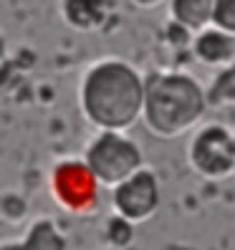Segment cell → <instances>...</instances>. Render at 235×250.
Returning a JSON list of instances; mask_svg holds the SVG:
<instances>
[{"label":"cell","instance_id":"obj_1","mask_svg":"<svg viewBox=\"0 0 235 250\" xmlns=\"http://www.w3.org/2000/svg\"><path fill=\"white\" fill-rule=\"evenodd\" d=\"M147 79L119 58H101L84 73L79 104L84 119L99 131H127L144 114Z\"/></svg>","mask_w":235,"mask_h":250},{"label":"cell","instance_id":"obj_2","mask_svg":"<svg viewBox=\"0 0 235 250\" xmlns=\"http://www.w3.org/2000/svg\"><path fill=\"white\" fill-rule=\"evenodd\" d=\"M208 91L180 71H165L147 76V96L142 119L157 137H180L190 131L208 109Z\"/></svg>","mask_w":235,"mask_h":250},{"label":"cell","instance_id":"obj_3","mask_svg":"<svg viewBox=\"0 0 235 250\" xmlns=\"http://www.w3.org/2000/svg\"><path fill=\"white\" fill-rule=\"evenodd\" d=\"M86 165L91 167L101 187H119L144 167L142 149L124 131H99L86 146Z\"/></svg>","mask_w":235,"mask_h":250},{"label":"cell","instance_id":"obj_4","mask_svg":"<svg viewBox=\"0 0 235 250\" xmlns=\"http://www.w3.org/2000/svg\"><path fill=\"white\" fill-rule=\"evenodd\" d=\"M99 180L86 159H64L51 172V195L71 215H89L99 205Z\"/></svg>","mask_w":235,"mask_h":250},{"label":"cell","instance_id":"obj_5","mask_svg":"<svg viewBox=\"0 0 235 250\" xmlns=\"http://www.w3.org/2000/svg\"><path fill=\"white\" fill-rule=\"evenodd\" d=\"M187 159L208 180L230 177L235 172V134L220 124H205L190 139Z\"/></svg>","mask_w":235,"mask_h":250},{"label":"cell","instance_id":"obj_6","mask_svg":"<svg viewBox=\"0 0 235 250\" xmlns=\"http://www.w3.org/2000/svg\"><path fill=\"white\" fill-rule=\"evenodd\" d=\"M162 202L159 180L152 169L142 167L137 174H131L127 182L111 189V208L116 215L131 220L134 225H142L152 220Z\"/></svg>","mask_w":235,"mask_h":250},{"label":"cell","instance_id":"obj_7","mask_svg":"<svg viewBox=\"0 0 235 250\" xmlns=\"http://www.w3.org/2000/svg\"><path fill=\"white\" fill-rule=\"evenodd\" d=\"M192 51L205 66H228L235 58V36L217 25H208L205 31L195 33Z\"/></svg>","mask_w":235,"mask_h":250},{"label":"cell","instance_id":"obj_8","mask_svg":"<svg viewBox=\"0 0 235 250\" xmlns=\"http://www.w3.org/2000/svg\"><path fill=\"white\" fill-rule=\"evenodd\" d=\"M170 16L185 31L200 33L213 25L215 0H170Z\"/></svg>","mask_w":235,"mask_h":250},{"label":"cell","instance_id":"obj_9","mask_svg":"<svg viewBox=\"0 0 235 250\" xmlns=\"http://www.w3.org/2000/svg\"><path fill=\"white\" fill-rule=\"evenodd\" d=\"M13 250H68V243L51 217H41L28 228L25 238L18 245H13Z\"/></svg>","mask_w":235,"mask_h":250},{"label":"cell","instance_id":"obj_10","mask_svg":"<svg viewBox=\"0 0 235 250\" xmlns=\"http://www.w3.org/2000/svg\"><path fill=\"white\" fill-rule=\"evenodd\" d=\"M64 16L79 31H91L104 21V0H66Z\"/></svg>","mask_w":235,"mask_h":250},{"label":"cell","instance_id":"obj_11","mask_svg":"<svg viewBox=\"0 0 235 250\" xmlns=\"http://www.w3.org/2000/svg\"><path fill=\"white\" fill-rule=\"evenodd\" d=\"M208 101L213 106L235 104V58L228 66H223V71L213 79L210 89H208Z\"/></svg>","mask_w":235,"mask_h":250},{"label":"cell","instance_id":"obj_12","mask_svg":"<svg viewBox=\"0 0 235 250\" xmlns=\"http://www.w3.org/2000/svg\"><path fill=\"white\" fill-rule=\"evenodd\" d=\"M104 238L111 248H129L131 240H134V223L114 212V217L104 228Z\"/></svg>","mask_w":235,"mask_h":250},{"label":"cell","instance_id":"obj_13","mask_svg":"<svg viewBox=\"0 0 235 250\" xmlns=\"http://www.w3.org/2000/svg\"><path fill=\"white\" fill-rule=\"evenodd\" d=\"M213 25L235 36V0H215V16Z\"/></svg>","mask_w":235,"mask_h":250},{"label":"cell","instance_id":"obj_14","mask_svg":"<svg viewBox=\"0 0 235 250\" xmlns=\"http://www.w3.org/2000/svg\"><path fill=\"white\" fill-rule=\"evenodd\" d=\"M134 5H139V8H157V5H162L165 0H131Z\"/></svg>","mask_w":235,"mask_h":250}]
</instances>
